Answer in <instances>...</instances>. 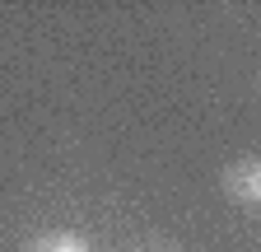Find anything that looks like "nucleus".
Listing matches in <instances>:
<instances>
[{"instance_id":"obj_1","label":"nucleus","mask_w":261,"mask_h":252,"mask_svg":"<svg viewBox=\"0 0 261 252\" xmlns=\"http://www.w3.org/2000/svg\"><path fill=\"white\" fill-rule=\"evenodd\" d=\"M224 196L238 206H261V159H233L219 178Z\"/></svg>"},{"instance_id":"obj_2","label":"nucleus","mask_w":261,"mask_h":252,"mask_svg":"<svg viewBox=\"0 0 261 252\" xmlns=\"http://www.w3.org/2000/svg\"><path fill=\"white\" fill-rule=\"evenodd\" d=\"M23 252H93V243L80 229H47V234H33Z\"/></svg>"}]
</instances>
